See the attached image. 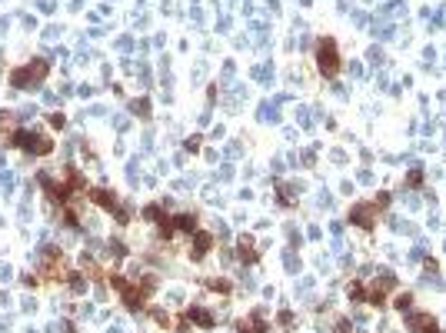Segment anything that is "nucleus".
Listing matches in <instances>:
<instances>
[{"label": "nucleus", "mask_w": 446, "mask_h": 333, "mask_svg": "<svg viewBox=\"0 0 446 333\" xmlns=\"http://www.w3.org/2000/svg\"><path fill=\"white\" fill-rule=\"evenodd\" d=\"M320 70L326 77H333L336 70H340V54H336V43L333 40H320Z\"/></svg>", "instance_id": "1"}, {"label": "nucleus", "mask_w": 446, "mask_h": 333, "mask_svg": "<svg viewBox=\"0 0 446 333\" xmlns=\"http://www.w3.org/2000/svg\"><path fill=\"white\" fill-rule=\"evenodd\" d=\"M10 143H17V147H24V150H37V153H47L50 150V140L37 137V133H17Z\"/></svg>", "instance_id": "2"}, {"label": "nucleus", "mask_w": 446, "mask_h": 333, "mask_svg": "<svg viewBox=\"0 0 446 333\" xmlns=\"http://www.w3.org/2000/svg\"><path fill=\"white\" fill-rule=\"evenodd\" d=\"M406 323H410L416 333H436V330H440V327H436V320H433L430 313H413V317H406Z\"/></svg>", "instance_id": "3"}, {"label": "nucleus", "mask_w": 446, "mask_h": 333, "mask_svg": "<svg viewBox=\"0 0 446 333\" xmlns=\"http://www.w3.org/2000/svg\"><path fill=\"white\" fill-rule=\"evenodd\" d=\"M380 203H386V197L377 200V203H370V207H356V210H353V223H360V227H373V217H377Z\"/></svg>", "instance_id": "4"}, {"label": "nucleus", "mask_w": 446, "mask_h": 333, "mask_svg": "<svg viewBox=\"0 0 446 333\" xmlns=\"http://www.w3.org/2000/svg\"><path fill=\"white\" fill-rule=\"evenodd\" d=\"M210 247V236H200V240H193V257H203Z\"/></svg>", "instance_id": "5"}]
</instances>
